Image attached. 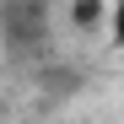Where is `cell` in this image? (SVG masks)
Segmentation results:
<instances>
[{"label": "cell", "instance_id": "3957f363", "mask_svg": "<svg viewBox=\"0 0 124 124\" xmlns=\"http://www.w3.org/2000/svg\"><path fill=\"white\" fill-rule=\"evenodd\" d=\"M108 43L124 49V0H113V16H108Z\"/></svg>", "mask_w": 124, "mask_h": 124}, {"label": "cell", "instance_id": "6da1fadb", "mask_svg": "<svg viewBox=\"0 0 124 124\" xmlns=\"http://www.w3.org/2000/svg\"><path fill=\"white\" fill-rule=\"evenodd\" d=\"M54 0H0V38L11 54H38L49 43Z\"/></svg>", "mask_w": 124, "mask_h": 124}, {"label": "cell", "instance_id": "7a4b0ae2", "mask_svg": "<svg viewBox=\"0 0 124 124\" xmlns=\"http://www.w3.org/2000/svg\"><path fill=\"white\" fill-rule=\"evenodd\" d=\"M113 16V0H65V22L70 32H97Z\"/></svg>", "mask_w": 124, "mask_h": 124}]
</instances>
